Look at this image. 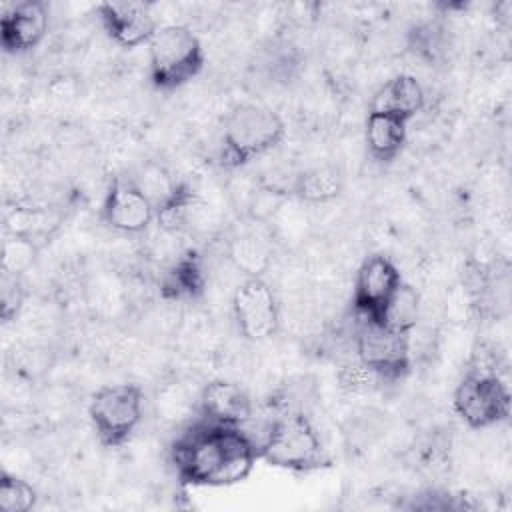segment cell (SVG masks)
<instances>
[{
  "label": "cell",
  "instance_id": "obj_3",
  "mask_svg": "<svg viewBox=\"0 0 512 512\" xmlns=\"http://www.w3.org/2000/svg\"><path fill=\"white\" fill-rule=\"evenodd\" d=\"M284 136V120L274 108L252 102L238 104L222 124V164L228 168L244 166L274 150Z\"/></svg>",
  "mask_w": 512,
  "mask_h": 512
},
{
  "label": "cell",
  "instance_id": "obj_1",
  "mask_svg": "<svg viewBox=\"0 0 512 512\" xmlns=\"http://www.w3.org/2000/svg\"><path fill=\"white\" fill-rule=\"evenodd\" d=\"M260 458L258 442L244 426H224L198 418L170 448V462L182 484L232 486L246 480Z\"/></svg>",
  "mask_w": 512,
  "mask_h": 512
},
{
  "label": "cell",
  "instance_id": "obj_7",
  "mask_svg": "<svg viewBox=\"0 0 512 512\" xmlns=\"http://www.w3.org/2000/svg\"><path fill=\"white\" fill-rule=\"evenodd\" d=\"M356 356L382 380H400L410 370V334L380 320L362 318L354 338Z\"/></svg>",
  "mask_w": 512,
  "mask_h": 512
},
{
  "label": "cell",
  "instance_id": "obj_4",
  "mask_svg": "<svg viewBox=\"0 0 512 512\" xmlns=\"http://www.w3.org/2000/svg\"><path fill=\"white\" fill-rule=\"evenodd\" d=\"M200 38L184 24L158 26L148 40V72L158 90H176L204 68Z\"/></svg>",
  "mask_w": 512,
  "mask_h": 512
},
{
  "label": "cell",
  "instance_id": "obj_18",
  "mask_svg": "<svg viewBox=\"0 0 512 512\" xmlns=\"http://www.w3.org/2000/svg\"><path fill=\"white\" fill-rule=\"evenodd\" d=\"M58 226V220L52 212L38 208V206H24L14 204L4 212V234L24 236L30 240H48L52 230Z\"/></svg>",
  "mask_w": 512,
  "mask_h": 512
},
{
  "label": "cell",
  "instance_id": "obj_6",
  "mask_svg": "<svg viewBox=\"0 0 512 512\" xmlns=\"http://www.w3.org/2000/svg\"><path fill=\"white\" fill-rule=\"evenodd\" d=\"M456 414L474 430L490 428L510 416V390L492 368H470L452 398Z\"/></svg>",
  "mask_w": 512,
  "mask_h": 512
},
{
  "label": "cell",
  "instance_id": "obj_23",
  "mask_svg": "<svg viewBox=\"0 0 512 512\" xmlns=\"http://www.w3.org/2000/svg\"><path fill=\"white\" fill-rule=\"evenodd\" d=\"M36 504L34 486L6 470L0 474V508L4 512H28Z\"/></svg>",
  "mask_w": 512,
  "mask_h": 512
},
{
  "label": "cell",
  "instance_id": "obj_10",
  "mask_svg": "<svg viewBox=\"0 0 512 512\" xmlns=\"http://www.w3.org/2000/svg\"><path fill=\"white\" fill-rule=\"evenodd\" d=\"M102 220L120 234H142L156 220V208L132 176H114L104 196Z\"/></svg>",
  "mask_w": 512,
  "mask_h": 512
},
{
  "label": "cell",
  "instance_id": "obj_12",
  "mask_svg": "<svg viewBox=\"0 0 512 512\" xmlns=\"http://www.w3.org/2000/svg\"><path fill=\"white\" fill-rule=\"evenodd\" d=\"M198 418L224 426H244L254 406L248 392L230 380H210L198 392Z\"/></svg>",
  "mask_w": 512,
  "mask_h": 512
},
{
  "label": "cell",
  "instance_id": "obj_17",
  "mask_svg": "<svg viewBox=\"0 0 512 512\" xmlns=\"http://www.w3.org/2000/svg\"><path fill=\"white\" fill-rule=\"evenodd\" d=\"M344 178L334 166H314L300 172L290 184V196L308 204H326L340 196Z\"/></svg>",
  "mask_w": 512,
  "mask_h": 512
},
{
  "label": "cell",
  "instance_id": "obj_19",
  "mask_svg": "<svg viewBox=\"0 0 512 512\" xmlns=\"http://www.w3.org/2000/svg\"><path fill=\"white\" fill-rule=\"evenodd\" d=\"M270 250L256 234L246 232L230 240L228 258L244 276H264L270 266Z\"/></svg>",
  "mask_w": 512,
  "mask_h": 512
},
{
  "label": "cell",
  "instance_id": "obj_24",
  "mask_svg": "<svg viewBox=\"0 0 512 512\" xmlns=\"http://www.w3.org/2000/svg\"><path fill=\"white\" fill-rule=\"evenodd\" d=\"M290 198L288 188H280L274 184H260L252 194L248 202V216L256 222L270 220Z\"/></svg>",
  "mask_w": 512,
  "mask_h": 512
},
{
  "label": "cell",
  "instance_id": "obj_11",
  "mask_svg": "<svg viewBox=\"0 0 512 512\" xmlns=\"http://www.w3.org/2000/svg\"><path fill=\"white\" fill-rule=\"evenodd\" d=\"M98 16L106 34L122 48L148 44L158 28L152 6L146 2H102L98 4Z\"/></svg>",
  "mask_w": 512,
  "mask_h": 512
},
{
  "label": "cell",
  "instance_id": "obj_2",
  "mask_svg": "<svg viewBox=\"0 0 512 512\" xmlns=\"http://www.w3.org/2000/svg\"><path fill=\"white\" fill-rule=\"evenodd\" d=\"M258 452L270 466L292 472H312L330 466V456L302 410H284L274 416L262 440H258Z\"/></svg>",
  "mask_w": 512,
  "mask_h": 512
},
{
  "label": "cell",
  "instance_id": "obj_16",
  "mask_svg": "<svg viewBox=\"0 0 512 512\" xmlns=\"http://www.w3.org/2000/svg\"><path fill=\"white\" fill-rule=\"evenodd\" d=\"M408 138V120L384 112H370L364 124L368 154L378 162H392Z\"/></svg>",
  "mask_w": 512,
  "mask_h": 512
},
{
  "label": "cell",
  "instance_id": "obj_26",
  "mask_svg": "<svg viewBox=\"0 0 512 512\" xmlns=\"http://www.w3.org/2000/svg\"><path fill=\"white\" fill-rule=\"evenodd\" d=\"M4 288H2V318L8 322L12 320L24 302V288L20 284V276L4 274Z\"/></svg>",
  "mask_w": 512,
  "mask_h": 512
},
{
  "label": "cell",
  "instance_id": "obj_20",
  "mask_svg": "<svg viewBox=\"0 0 512 512\" xmlns=\"http://www.w3.org/2000/svg\"><path fill=\"white\" fill-rule=\"evenodd\" d=\"M418 318H420V296L416 288L402 282L400 288L390 298L388 306L384 308L380 322L404 334H412V330L418 324Z\"/></svg>",
  "mask_w": 512,
  "mask_h": 512
},
{
  "label": "cell",
  "instance_id": "obj_8",
  "mask_svg": "<svg viewBox=\"0 0 512 512\" xmlns=\"http://www.w3.org/2000/svg\"><path fill=\"white\" fill-rule=\"evenodd\" d=\"M232 314L246 340L262 342L276 334L280 304L264 276H244L232 294Z\"/></svg>",
  "mask_w": 512,
  "mask_h": 512
},
{
  "label": "cell",
  "instance_id": "obj_13",
  "mask_svg": "<svg viewBox=\"0 0 512 512\" xmlns=\"http://www.w3.org/2000/svg\"><path fill=\"white\" fill-rule=\"evenodd\" d=\"M50 16L46 2L26 0L14 4L2 14L0 38L2 48L10 54H22L42 42L48 32Z\"/></svg>",
  "mask_w": 512,
  "mask_h": 512
},
{
  "label": "cell",
  "instance_id": "obj_22",
  "mask_svg": "<svg viewBox=\"0 0 512 512\" xmlns=\"http://www.w3.org/2000/svg\"><path fill=\"white\" fill-rule=\"evenodd\" d=\"M136 180V184L140 186V190L152 200L154 208L158 210V206H162L178 188V180H174L164 166L156 164V162H148L140 168L138 176H132Z\"/></svg>",
  "mask_w": 512,
  "mask_h": 512
},
{
  "label": "cell",
  "instance_id": "obj_5",
  "mask_svg": "<svg viewBox=\"0 0 512 512\" xmlns=\"http://www.w3.org/2000/svg\"><path fill=\"white\" fill-rule=\"evenodd\" d=\"M92 428L106 448H118L130 440L144 416V392L134 382L98 388L88 402Z\"/></svg>",
  "mask_w": 512,
  "mask_h": 512
},
{
  "label": "cell",
  "instance_id": "obj_14",
  "mask_svg": "<svg viewBox=\"0 0 512 512\" xmlns=\"http://www.w3.org/2000/svg\"><path fill=\"white\" fill-rule=\"evenodd\" d=\"M206 272L198 250L180 252L160 278V294L166 300H196L204 294Z\"/></svg>",
  "mask_w": 512,
  "mask_h": 512
},
{
  "label": "cell",
  "instance_id": "obj_15",
  "mask_svg": "<svg viewBox=\"0 0 512 512\" xmlns=\"http://www.w3.org/2000/svg\"><path fill=\"white\" fill-rule=\"evenodd\" d=\"M426 102L422 84L412 74H396L384 82L370 100V112H384L412 120Z\"/></svg>",
  "mask_w": 512,
  "mask_h": 512
},
{
  "label": "cell",
  "instance_id": "obj_9",
  "mask_svg": "<svg viewBox=\"0 0 512 512\" xmlns=\"http://www.w3.org/2000/svg\"><path fill=\"white\" fill-rule=\"evenodd\" d=\"M402 274L398 266L384 254H372L358 266L354 288H352V308L360 318L380 320L390 298L402 284Z\"/></svg>",
  "mask_w": 512,
  "mask_h": 512
},
{
  "label": "cell",
  "instance_id": "obj_21",
  "mask_svg": "<svg viewBox=\"0 0 512 512\" xmlns=\"http://www.w3.org/2000/svg\"><path fill=\"white\" fill-rule=\"evenodd\" d=\"M40 246L36 240L24 238V236H14V234H4L2 242V272L10 276H20L24 274L36 260Z\"/></svg>",
  "mask_w": 512,
  "mask_h": 512
},
{
  "label": "cell",
  "instance_id": "obj_25",
  "mask_svg": "<svg viewBox=\"0 0 512 512\" xmlns=\"http://www.w3.org/2000/svg\"><path fill=\"white\" fill-rule=\"evenodd\" d=\"M338 380H340V388L350 394L368 392V390L376 388L378 382H382V378L374 370H370L366 364H362L360 360L344 366L338 374Z\"/></svg>",
  "mask_w": 512,
  "mask_h": 512
}]
</instances>
